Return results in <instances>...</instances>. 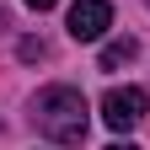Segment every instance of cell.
<instances>
[{
    "label": "cell",
    "mask_w": 150,
    "mask_h": 150,
    "mask_svg": "<svg viewBox=\"0 0 150 150\" xmlns=\"http://www.w3.org/2000/svg\"><path fill=\"white\" fill-rule=\"evenodd\" d=\"M32 118H38V134L54 139V145H81L86 139V97L75 86H48V91H38V102H32Z\"/></svg>",
    "instance_id": "1"
},
{
    "label": "cell",
    "mask_w": 150,
    "mask_h": 150,
    "mask_svg": "<svg viewBox=\"0 0 150 150\" xmlns=\"http://www.w3.org/2000/svg\"><path fill=\"white\" fill-rule=\"evenodd\" d=\"M145 107H150V97H145L139 86H112L107 97H102V123L118 129V134H129V129L145 118Z\"/></svg>",
    "instance_id": "2"
},
{
    "label": "cell",
    "mask_w": 150,
    "mask_h": 150,
    "mask_svg": "<svg viewBox=\"0 0 150 150\" xmlns=\"http://www.w3.org/2000/svg\"><path fill=\"white\" fill-rule=\"evenodd\" d=\"M64 27H70L75 43H97V38L112 27V6L107 0H75L70 16H64Z\"/></svg>",
    "instance_id": "3"
},
{
    "label": "cell",
    "mask_w": 150,
    "mask_h": 150,
    "mask_svg": "<svg viewBox=\"0 0 150 150\" xmlns=\"http://www.w3.org/2000/svg\"><path fill=\"white\" fill-rule=\"evenodd\" d=\"M134 54H139V43H134V38H112V43L102 48V70H118V64H129V59H134Z\"/></svg>",
    "instance_id": "4"
},
{
    "label": "cell",
    "mask_w": 150,
    "mask_h": 150,
    "mask_svg": "<svg viewBox=\"0 0 150 150\" xmlns=\"http://www.w3.org/2000/svg\"><path fill=\"white\" fill-rule=\"evenodd\" d=\"M16 54H22V59H43V43H38V38H22V48H16Z\"/></svg>",
    "instance_id": "5"
},
{
    "label": "cell",
    "mask_w": 150,
    "mask_h": 150,
    "mask_svg": "<svg viewBox=\"0 0 150 150\" xmlns=\"http://www.w3.org/2000/svg\"><path fill=\"white\" fill-rule=\"evenodd\" d=\"M27 6H32V11H54L59 0H27Z\"/></svg>",
    "instance_id": "6"
},
{
    "label": "cell",
    "mask_w": 150,
    "mask_h": 150,
    "mask_svg": "<svg viewBox=\"0 0 150 150\" xmlns=\"http://www.w3.org/2000/svg\"><path fill=\"white\" fill-rule=\"evenodd\" d=\"M107 150H139V145H129V139H112V145H107Z\"/></svg>",
    "instance_id": "7"
}]
</instances>
